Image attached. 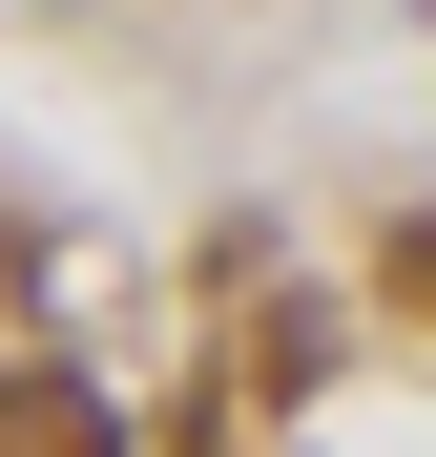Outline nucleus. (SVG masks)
Wrapping results in <instances>:
<instances>
[{
    "label": "nucleus",
    "instance_id": "f257e3e1",
    "mask_svg": "<svg viewBox=\"0 0 436 457\" xmlns=\"http://www.w3.org/2000/svg\"><path fill=\"white\" fill-rule=\"evenodd\" d=\"M0 457H125V395L62 374V353H21V374H0Z\"/></svg>",
    "mask_w": 436,
    "mask_h": 457
},
{
    "label": "nucleus",
    "instance_id": "f03ea898",
    "mask_svg": "<svg viewBox=\"0 0 436 457\" xmlns=\"http://www.w3.org/2000/svg\"><path fill=\"white\" fill-rule=\"evenodd\" d=\"M395 270H415V291H436V228H395Z\"/></svg>",
    "mask_w": 436,
    "mask_h": 457
}]
</instances>
